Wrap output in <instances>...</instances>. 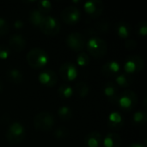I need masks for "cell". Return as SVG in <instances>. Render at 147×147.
I'll return each mask as SVG.
<instances>
[{
	"mask_svg": "<svg viewBox=\"0 0 147 147\" xmlns=\"http://www.w3.org/2000/svg\"><path fill=\"white\" fill-rule=\"evenodd\" d=\"M26 59L28 64L34 69L43 68L49 60L47 52L40 47H34L29 50L27 53Z\"/></svg>",
	"mask_w": 147,
	"mask_h": 147,
	"instance_id": "obj_1",
	"label": "cell"
},
{
	"mask_svg": "<svg viewBox=\"0 0 147 147\" xmlns=\"http://www.w3.org/2000/svg\"><path fill=\"white\" fill-rule=\"evenodd\" d=\"M85 47L90 55H91L95 59L102 58L106 54L108 50L107 42L98 36L90 38L88 41H86Z\"/></svg>",
	"mask_w": 147,
	"mask_h": 147,
	"instance_id": "obj_2",
	"label": "cell"
},
{
	"mask_svg": "<svg viewBox=\"0 0 147 147\" xmlns=\"http://www.w3.org/2000/svg\"><path fill=\"white\" fill-rule=\"evenodd\" d=\"M25 127L20 122H12L6 131V140L11 145L20 144L25 138Z\"/></svg>",
	"mask_w": 147,
	"mask_h": 147,
	"instance_id": "obj_3",
	"label": "cell"
},
{
	"mask_svg": "<svg viewBox=\"0 0 147 147\" xmlns=\"http://www.w3.org/2000/svg\"><path fill=\"white\" fill-rule=\"evenodd\" d=\"M55 124V119L53 114L47 111H42L37 114L34 118V126L36 129L47 132L51 130Z\"/></svg>",
	"mask_w": 147,
	"mask_h": 147,
	"instance_id": "obj_4",
	"label": "cell"
},
{
	"mask_svg": "<svg viewBox=\"0 0 147 147\" xmlns=\"http://www.w3.org/2000/svg\"><path fill=\"white\" fill-rule=\"evenodd\" d=\"M117 103L121 109L125 111H130L138 103V96L137 94L130 90H126L119 94Z\"/></svg>",
	"mask_w": 147,
	"mask_h": 147,
	"instance_id": "obj_5",
	"label": "cell"
},
{
	"mask_svg": "<svg viewBox=\"0 0 147 147\" xmlns=\"http://www.w3.org/2000/svg\"><path fill=\"white\" fill-rule=\"evenodd\" d=\"M38 27L45 34L50 36L56 35L60 31L59 22L52 16H44L41 22Z\"/></svg>",
	"mask_w": 147,
	"mask_h": 147,
	"instance_id": "obj_6",
	"label": "cell"
},
{
	"mask_svg": "<svg viewBox=\"0 0 147 147\" xmlns=\"http://www.w3.org/2000/svg\"><path fill=\"white\" fill-rule=\"evenodd\" d=\"M145 63L142 57L140 55H131L127 57L125 60L124 64V69L126 71V73L133 74L137 73L144 68Z\"/></svg>",
	"mask_w": 147,
	"mask_h": 147,
	"instance_id": "obj_7",
	"label": "cell"
},
{
	"mask_svg": "<svg viewBox=\"0 0 147 147\" xmlns=\"http://www.w3.org/2000/svg\"><path fill=\"white\" fill-rule=\"evenodd\" d=\"M67 46L74 51H83L86 46L85 36L78 32H72L66 37Z\"/></svg>",
	"mask_w": 147,
	"mask_h": 147,
	"instance_id": "obj_8",
	"label": "cell"
},
{
	"mask_svg": "<svg viewBox=\"0 0 147 147\" xmlns=\"http://www.w3.org/2000/svg\"><path fill=\"white\" fill-rule=\"evenodd\" d=\"M59 76L65 82H71L78 77V68L71 62H65L61 65L59 70Z\"/></svg>",
	"mask_w": 147,
	"mask_h": 147,
	"instance_id": "obj_9",
	"label": "cell"
},
{
	"mask_svg": "<svg viewBox=\"0 0 147 147\" xmlns=\"http://www.w3.org/2000/svg\"><path fill=\"white\" fill-rule=\"evenodd\" d=\"M61 19L67 24H75L79 22L81 12L76 6H67L65 8L61 14Z\"/></svg>",
	"mask_w": 147,
	"mask_h": 147,
	"instance_id": "obj_10",
	"label": "cell"
},
{
	"mask_svg": "<svg viewBox=\"0 0 147 147\" xmlns=\"http://www.w3.org/2000/svg\"><path fill=\"white\" fill-rule=\"evenodd\" d=\"M86 14L91 18H97L104 9V4L101 0H90L84 5Z\"/></svg>",
	"mask_w": 147,
	"mask_h": 147,
	"instance_id": "obj_11",
	"label": "cell"
},
{
	"mask_svg": "<svg viewBox=\"0 0 147 147\" xmlns=\"http://www.w3.org/2000/svg\"><path fill=\"white\" fill-rule=\"evenodd\" d=\"M38 80L41 84L47 87H53L58 82V76L53 70L45 69L39 74Z\"/></svg>",
	"mask_w": 147,
	"mask_h": 147,
	"instance_id": "obj_12",
	"label": "cell"
},
{
	"mask_svg": "<svg viewBox=\"0 0 147 147\" xmlns=\"http://www.w3.org/2000/svg\"><path fill=\"white\" fill-rule=\"evenodd\" d=\"M101 71L102 75L106 78L116 77L118 74H120L121 65L115 60H109L103 64Z\"/></svg>",
	"mask_w": 147,
	"mask_h": 147,
	"instance_id": "obj_13",
	"label": "cell"
},
{
	"mask_svg": "<svg viewBox=\"0 0 147 147\" xmlns=\"http://www.w3.org/2000/svg\"><path fill=\"white\" fill-rule=\"evenodd\" d=\"M103 91H104V95L111 103L113 104L117 103L119 92H118V87L115 83L113 82L106 83L103 88Z\"/></svg>",
	"mask_w": 147,
	"mask_h": 147,
	"instance_id": "obj_14",
	"label": "cell"
},
{
	"mask_svg": "<svg viewBox=\"0 0 147 147\" xmlns=\"http://www.w3.org/2000/svg\"><path fill=\"white\" fill-rule=\"evenodd\" d=\"M9 44L11 49L14 51L21 52L24 50L26 47V40L22 35L19 34H14L9 38Z\"/></svg>",
	"mask_w": 147,
	"mask_h": 147,
	"instance_id": "obj_15",
	"label": "cell"
},
{
	"mask_svg": "<svg viewBox=\"0 0 147 147\" xmlns=\"http://www.w3.org/2000/svg\"><path fill=\"white\" fill-rule=\"evenodd\" d=\"M124 125V119L122 115L118 112H113L109 115L108 126L110 129L118 130L121 129Z\"/></svg>",
	"mask_w": 147,
	"mask_h": 147,
	"instance_id": "obj_16",
	"label": "cell"
},
{
	"mask_svg": "<svg viewBox=\"0 0 147 147\" xmlns=\"http://www.w3.org/2000/svg\"><path fill=\"white\" fill-rule=\"evenodd\" d=\"M102 142V136L98 132H92L84 138V143L87 147H100Z\"/></svg>",
	"mask_w": 147,
	"mask_h": 147,
	"instance_id": "obj_17",
	"label": "cell"
},
{
	"mask_svg": "<svg viewBox=\"0 0 147 147\" xmlns=\"http://www.w3.org/2000/svg\"><path fill=\"white\" fill-rule=\"evenodd\" d=\"M115 29L117 34L120 37L124 38V39L125 38H127L131 34L132 30H133L132 26L128 22H127L125 21H120V22H118L115 24Z\"/></svg>",
	"mask_w": 147,
	"mask_h": 147,
	"instance_id": "obj_18",
	"label": "cell"
},
{
	"mask_svg": "<svg viewBox=\"0 0 147 147\" xmlns=\"http://www.w3.org/2000/svg\"><path fill=\"white\" fill-rule=\"evenodd\" d=\"M103 145L105 147H121V137L116 133H109L103 139Z\"/></svg>",
	"mask_w": 147,
	"mask_h": 147,
	"instance_id": "obj_19",
	"label": "cell"
},
{
	"mask_svg": "<svg viewBox=\"0 0 147 147\" xmlns=\"http://www.w3.org/2000/svg\"><path fill=\"white\" fill-rule=\"evenodd\" d=\"M8 79L15 84H19L23 81V74L17 68H10L7 71Z\"/></svg>",
	"mask_w": 147,
	"mask_h": 147,
	"instance_id": "obj_20",
	"label": "cell"
},
{
	"mask_svg": "<svg viewBox=\"0 0 147 147\" xmlns=\"http://www.w3.org/2000/svg\"><path fill=\"white\" fill-rule=\"evenodd\" d=\"M115 82L117 83V84L122 88H127L129 87L133 82H134V78L132 77L131 74L128 73H121L118 74L115 77Z\"/></svg>",
	"mask_w": 147,
	"mask_h": 147,
	"instance_id": "obj_21",
	"label": "cell"
},
{
	"mask_svg": "<svg viewBox=\"0 0 147 147\" xmlns=\"http://www.w3.org/2000/svg\"><path fill=\"white\" fill-rule=\"evenodd\" d=\"M58 94L60 97L67 99L73 95V89L68 83H64L59 87Z\"/></svg>",
	"mask_w": 147,
	"mask_h": 147,
	"instance_id": "obj_22",
	"label": "cell"
},
{
	"mask_svg": "<svg viewBox=\"0 0 147 147\" xmlns=\"http://www.w3.org/2000/svg\"><path fill=\"white\" fill-rule=\"evenodd\" d=\"M147 115L146 111L139 110L136 111L133 115V122L135 126H143L146 123Z\"/></svg>",
	"mask_w": 147,
	"mask_h": 147,
	"instance_id": "obj_23",
	"label": "cell"
},
{
	"mask_svg": "<svg viewBox=\"0 0 147 147\" xmlns=\"http://www.w3.org/2000/svg\"><path fill=\"white\" fill-rule=\"evenodd\" d=\"M75 90H76V93L79 96V97L84 98L88 96V94L90 92V88L85 82L80 81V82L76 83Z\"/></svg>",
	"mask_w": 147,
	"mask_h": 147,
	"instance_id": "obj_24",
	"label": "cell"
},
{
	"mask_svg": "<svg viewBox=\"0 0 147 147\" xmlns=\"http://www.w3.org/2000/svg\"><path fill=\"white\" fill-rule=\"evenodd\" d=\"M72 109L68 107V106H61L59 110H58V115H59V118L61 120V121H69L72 118Z\"/></svg>",
	"mask_w": 147,
	"mask_h": 147,
	"instance_id": "obj_25",
	"label": "cell"
},
{
	"mask_svg": "<svg viewBox=\"0 0 147 147\" xmlns=\"http://www.w3.org/2000/svg\"><path fill=\"white\" fill-rule=\"evenodd\" d=\"M94 28L98 34H104L110 29V23L106 19H100L95 23Z\"/></svg>",
	"mask_w": 147,
	"mask_h": 147,
	"instance_id": "obj_26",
	"label": "cell"
},
{
	"mask_svg": "<svg viewBox=\"0 0 147 147\" xmlns=\"http://www.w3.org/2000/svg\"><path fill=\"white\" fill-rule=\"evenodd\" d=\"M44 14H42L40 11H39L38 9H33L32 11H30L29 13V21L32 24L35 25V26H39L40 23L41 22L43 17H44Z\"/></svg>",
	"mask_w": 147,
	"mask_h": 147,
	"instance_id": "obj_27",
	"label": "cell"
},
{
	"mask_svg": "<svg viewBox=\"0 0 147 147\" xmlns=\"http://www.w3.org/2000/svg\"><path fill=\"white\" fill-rule=\"evenodd\" d=\"M77 63L79 66H86L90 64V58L88 55V53H84V52H81L80 53H78V55L76 58Z\"/></svg>",
	"mask_w": 147,
	"mask_h": 147,
	"instance_id": "obj_28",
	"label": "cell"
},
{
	"mask_svg": "<svg viewBox=\"0 0 147 147\" xmlns=\"http://www.w3.org/2000/svg\"><path fill=\"white\" fill-rule=\"evenodd\" d=\"M38 10L40 11L42 14L48 13L52 9V3L47 0H41L37 2Z\"/></svg>",
	"mask_w": 147,
	"mask_h": 147,
	"instance_id": "obj_29",
	"label": "cell"
},
{
	"mask_svg": "<svg viewBox=\"0 0 147 147\" xmlns=\"http://www.w3.org/2000/svg\"><path fill=\"white\" fill-rule=\"evenodd\" d=\"M68 129L65 127H59L54 131V137L58 140H64L68 136Z\"/></svg>",
	"mask_w": 147,
	"mask_h": 147,
	"instance_id": "obj_30",
	"label": "cell"
},
{
	"mask_svg": "<svg viewBox=\"0 0 147 147\" xmlns=\"http://www.w3.org/2000/svg\"><path fill=\"white\" fill-rule=\"evenodd\" d=\"M9 31V22L3 17H0V36L7 34Z\"/></svg>",
	"mask_w": 147,
	"mask_h": 147,
	"instance_id": "obj_31",
	"label": "cell"
},
{
	"mask_svg": "<svg viewBox=\"0 0 147 147\" xmlns=\"http://www.w3.org/2000/svg\"><path fill=\"white\" fill-rule=\"evenodd\" d=\"M136 31L138 33V34L142 35V36H146L147 34V22L146 21L142 20L139 22V24L136 27Z\"/></svg>",
	"mask_w": 147,
	"mask_h": 147,
	"instance_id": "obj_32",
	"label": "cell"
},
{
	"mask_svg": "<svg viewBox=\"0 0 147 147\" xmlns=\"http://www.w3.org/2000/svg\"><path fill=\"white\" fill-rule=\"evenodd\" d=\"M10 54V49L4 44H0V59H7Z\"/></svg>",
	"mask_w": 147,
	"mask_h": 147,
	"instance_id": "obj_33",
	"label": "cell"
},
{
	"mask_svg": "<svg viewBox=\"0 0 147 147\" xmlns=\"http://www.w3.org/2000/svg\"><path fill=\"white\" fill-rule=\"evenodd\" d=\"M136 46H137V42H136V40H134V39L127 40L125 42V47H126V48L128 49V50H133V49H134V48L136 47Z\"/></svg>",
	"mask_w": 147,
	"mask_h": 147,
	"instance_id": "obj_34",
	"label": "cell"
},
{
	"mask_svg": "<svg viewBox=\"0 0 147 147\" xmlns=\"http://www.w3.org/2000/svg\"><path fill=\"white\" fill-rule=\"evenodd\" d=\"M85 33H86V34L87 35H90V36H91V37H96V36H97L99 34L95 30V28H87L86 30H85ZM90 37V38H91Z\"/></svg>",
	"mask_w": 147,
	"mask_h": 147,
	"instance_id": "obj_35",
	"label": "cell"
},
{
	"mask_svg": "<svg viewBox=\"0 0 147 147\" xmlns=\"http://www.w3.org/2000/svg\"><path fill=\"white\" fill-rule=\"evenodd\" d=\"M23 26H24V23L22 22V20H16L14 22V27L16 29H21L23 28Z\"/></svg>",
	"mask_w": 147,
	"mask_h": 147,
	"instance_id": "obj_36",
	"label": "cell"
},
{
	"mask_svg": "<svg viewBox=\"0 0 147 147\" xmlns=\"http://www.w3.org/2000/svg\"><path fill=\"white\" fill-rule=\"evenodd\" d=\"M128 147H146V145H143L141 143H134L130 145Z\"/></svg>",
	"mask_w": 147,
	"mask_h": 147,
	"instance_id": "obj_37",
	"label": "cell"
},
{
	"mask_svg": "<svg viewBox=\"0 0 147 147\" xmlns=\"http://www.w3.org/2000/svg\"><path fill=\"white\" fill-rule=\"evenodd\" d=\"M143 108H144V111H146V98L144 99V102H143Z\"/></svg>",
	"mask_w": 147,
	"mask_h": 147,
	"instance_id": "obj_38",
	"label": "cell"
},
{
	"mask_svg": "<svg viewBox=\"0 0 147 147\" xmlns=\"http://www.w3.org/2000/svg\"><path fill=\"white\" fill-rule=\"evenodd\" d=\"M3 90V84H1V82H0V92Z\"/></svg>",
	"mask_w": 147,
	"mask_h": 147,
	"instance_id": "obj_39",
	"label": "cell"
}]
</instances>
